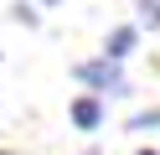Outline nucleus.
I'll return each mask as SVG.
<instances>
[{"mask_svg":"<svg viewBox=\"0 0 160 155\" xmlns=\"http://www.w3.org/2000/svg\"><path fill=\"white\" fill-rule=\"evenodd\" d=\"M134 10H139V21H134L139 31H160V0H134Z\"/></svg>","mask_w":160,"mask_h":155,"instance_id":"6","label":"nucleus"},{"mask_svg":"<svg viewBox=\"0 0 160 155\" xmlns=\"http://www.w3.org/2000/svg\"><path fill=\"white\" fill-rule=\"evenodd\" d=\"M0 155H21V150H0Z\"/></svg>","mask_w":160,"mask_h":155,"instance_id":"9","label":"nucleus"},{"mask_svg":"<svg viewBox=\"0 0 160 155\" xmlns=\"http://www.w3.org/2000/svg\"><path fill=\"white\" fill-rule=\"evenodd\" d=\"M36 5H62V0H36Z\"/></svg>","mask_w":160,"mask_h":155,"instance_id":"8","label":"nucleus"},{"mask_svg":"<svg viewBox=\"0 0 160 155\" xmlns=\"http://www.w3.org/2000/svg\"><path fill=\"white\" fill-rule=\"evenodd\" d=\"M134 155H160V150H155V145H139V150H134Z\"/></svg>","mask_w":160,"mask_h":155,"instance_id":"7","label":"nucleus"},{"mask_svg":"<svg viewBox=\"0 0 160 155\" xmlns=\"http://www.w3.org/2000/svg\"><path fill=\"white\" fill-rule=\"evenodd\" d=\"M72 83H83L88 93H103V98H124L129 93V78H124V62H114V57H83V62H72Z\"/></svg>","mask_w":160,"mask_h":155,"instance_id":"1","label":"nucleus"},{"mask_svg":"<svg viewBox=\"0 0 160 155\" xmlns=\"http://www.w3.org/2000/svg\"><path fill=\"white\" fill-rule=\"evenodd\" d=\"M134 47H139V26H134V21H119V26H108V36H103V57L129 62V57H134Z\"/></svg>","mask_w":160,"mask_h":155,"instance_id":"3","label":"nucleus"},{"mask_svg":"<svg viewBox=\"0 0 160 155\" xmlns=\"http://www.w3.org/2000/svg\"><path fill=\"white\" fill-rule=\"evenodd\" d=\"M67 119H72L78 134H98L103 119H108V98L103 93H78V98L67 103Z\"/></svg>","mask_w":160,"mask_h":155,"instance_id":"2","label":"nucleus"},{"mask_svg":"<svg viewBox=\"0 0 160 155\" xmlns=\"http://www.w3.org/2000/svg\"><path fill=\"white\" fill-rule=\"evenodd\" d=\"M0 57H5V52H0Z\"/></svg>","mask_w":160,"mask_h":155,"instance_id":"10","label":"nucleus"},{"mask_svg":"<svg viewBox=\"0 0 160 155\" xmlns=\"http://www.w3.org/2000/svg\"><path fill=\"white\" fill-rule=\"evenodd\" d=\"M124 129H129V134H155V129H160V109H139V114H129Z\"/></svg>","mask_w":160,"mask_h":155,"instance_id":"4","label":"nucleus"},{"mask_svg":"<svg viewBox=\"0 0 160 155\" xmlns=\"http://www.w3.org/2000/svg\"><path fill=\"white\" fill-rule=\"evenodd\" d=\"M11 21L26 26V31H36V26H42V10H36L31 0H16V5H11Z\"/></svg>","mask_w":160,"mask_h":155,"instance_id":"5","label":"nucleus"}]
</instances>
